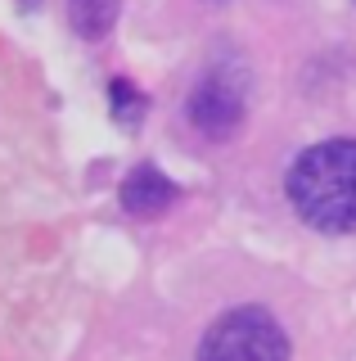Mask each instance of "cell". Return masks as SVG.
Wrapping results in <instances>:
<instances>
[{
    "label": "cell",
    "mask_w": 356,
    "mask_h": 361,
    "mask_svg": "<svg viewBox=\"0 0 356 361\" xmlns=\"http://www.w3.org/2000/svg\"><path fill=\"white\" fill-rule=\"evenodd\" d=\"M68 14L86 41H99L117 18V0H68Z\"/></svg>",
    "instance_id": "5b68a950"
},
{
    "label": "cell",
    "mask_w": 356,
    "mask_h": 361,
    "mask_svg": "<svg viewBox=\"0 0 356 361\" xmlns=\"http://www.w3.org/2000/svg\"><path fill=\"white\" fill-rule=\"evenodd\" d=\"M243 99H248V77H243L239 63H217L203 73V82L194 86L190 95V122L203 135H230L243 118Z\"/></svg>",
    "instance_id": "3957f363"
},
{
    "label": "cell",
    "mask_w": 356,
    "mask_h": 361,
    "mask_svg": "<svg viewBox=\"0 0 356 361\" xmlns=\"http://www.w3.org/2000/svg\"><path fill=\"white\" fill-rule=\"evenodd\" d=\"M288 203L311 231L352 235L356 231V140H320L288 167Z\"/></svg>",
    "instance_id": "6da1fadb"
},
{
    "label": "cell",
    "mask_w": 356,
    "mask_h": 361,
    "mask_svg": "<svg viewBox=\"0 0 356 361\" xmlns=\"http://www.w3.org/2000/svg\"><path fill=\"white\" fill-rule=\"evenodd\" d=\"M198 361H288V338L266 307H235L203 334Z\"/></svg>",
    "instance_id": "7a4b0ae2"
},
{
    "label": "cell",
    "mask_w": 356,
    "mask_h": 361,
    "mask_svg": "<svg viewBox=\"0 0 356 361\" xmlns=\"http://www.w3.org/2000/svg\"><path fill=\"white\" fill-rule=\"evenodd\" d=\"M108 99H113V113H117V122H122V127H136V122H140V113L149 109V99H144V95H140V90L131 86V82H122V77H117L113 86H108Z\"/></svg>",
    "instance_id": "8992f818"
},
{
    "label": "cell",
    "mask_w": 356,
    "mask_h": 361,
    "mask_svg": "<svg viewBox=\"0 0 356 361\" xmlns=\"http://www.w3.org/2000/svg\"><path fill=\"white\" fill-rule=\"evenodd\" d=\"M172 203H176V185L158 167H136V172L122 180V208L131 217H163Z\"/></svg>",
    "instance_id": "277c9868"
}]
</instances>
